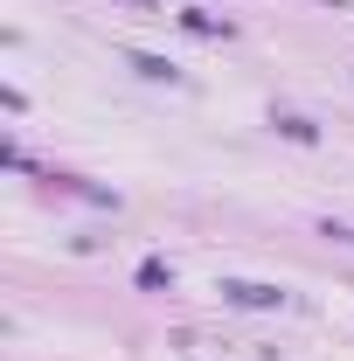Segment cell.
<instances>
[{"label":"cell","mask_w":354,"mask_h":361,"mask_svg":"<svg viewBox=\"0 0 354 361\" xmlns=\"http://www.w3.org/2000/svg\"><path fill=\"white\" fill-rule=\"evenodd\" d=\"M222 299L229 306H250V313H278L285 306V292L278 285H257V278H222Z\"/></svg>","instance_id":"6da1fadb"},{"label":"cell","mask_w":354,"mask_h":361,"mask_svg":"<svg viewBox=\"0 0 354 361\" xmlns=\"http://www.w3.org/2000/svg\"><path fill=\"white\" fill-rule=\"evenodd\" d=\"M133 7H146V0H133Z\"/></svg>","instance_id":"52a82bcc"},{"label":"cell","mask_w":354,"mask_h":361,"mask_svg":"<svg viewBox=\"0 0 354 361\" xmlns=\"http://www.w3.org/2000/svg\"><path fill=\"white\" fill-rule=\"evenodd\" d=\"M139 285H146V292H167V285H174V271L160 264V257H146V264H139Z\"/></svg>","instance_id":"5b68a950"},{"label":"cell","mask_w":354,"mask_h":361,"mask_svg":"<svg viewBox=\"0 0 354 361\" xmlns=\"http://www.w3.org/2000/svg\"><path fill=\"white\" fill-rule=\"evenodd\" d=\"M126 63H133L146 84H181V63H167V56H153V49H126Z\"/></svg>","instance_id":"7a4b0ae2"},{"label":"cell","mask_w":354,"mask_h":361,"mask_svg":"<svg viewBox=\"0 0 354 361\" xmlns=\"http://www.w3.org/2000/svg\"><path fill=\"white\" fill-rule=\"evenodd\" d=\"M181 21H188L195 35H222V42H229V21H222V14H202V7H188Z\"/></svg>","instance_id":"3957f363"},{"label":"cell","mask_w":354,"mask_h":361,"mask_svg":"<svg viewBox=\"0 0 354 361\" xmlns=\"http://www.w3.org/2000/svg\"><path fill=\"white\" fill-rule=\"evenodd\" d=\"M278 133L299 139V146H312V139H319V126H312V118H299V111H285V118H278Z\"/></svg>","instance_id":"277c9868"},{"label":"cell","mask_w":354,"mask_h":361,"mask_svg":"<svg viewBox=\"0 0 354 361\" xmlns=\"http://www.w3.org/2000/svg\"><path fill=\"white\" fill-rule=\"evenodd\" d=\"M334 7H348V0H334Z\"/></svg>","instance_id":"8992f818"}]
</instances>
